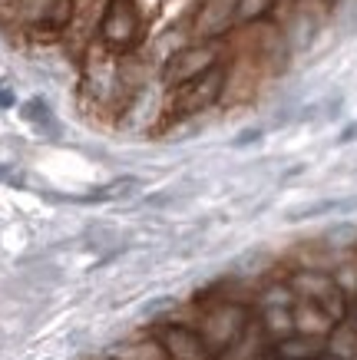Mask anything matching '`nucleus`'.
Wrapping results in <instances>:
<instances>
[{"instance_id":"f257e3e1","label":"nucleus","mask_w":357,"mask_h":360,"mask_svg":"<svg viewBox=\"0 0 357 360\" xmlns=\"http://www.w3.org/2000/svg\"><path fill=\"white\" fill-rule=\"evenodd\" d=\"M189 324L202 334V340L218 360H225L255 330V311H251V301H245V297L215 295L206 297V304H199V314Z\"/></svg>"},{"instance_id":"f03ea898","label":"nucleus","mask_w":357,"mask_h":360,"mask_svg":"<svg viewBox=\"0 0 357 360\" xmlns=\"http://www.w3.org/2000/svg\"><path fill=\"white\" fill-rule=\"evenodd\" d=\"M4 17L30 40H63L73 20V0H4Z\"/></svg>"},{"instance_id":"7ed1b4c3","label":"nucleus","mask_w":357,"mask_h":360,"mask_svg":"<svg viewBox=\"0 0 357 360\" xmlns=\"http://www.w3.org/2000/svg\"><path fill=\"white\" fill-rule=\"evenodd\" d=\"M225 89H228V63L208 70L206 77L192 79L179 89H169L163 99V112L165 120L175 122V120H189V116H199V112H208L212 106H218L225 99Z\"/></svg>"},{"instance_id":"20e7f679","label":"nucleus","mask_w":357,"mask_h":360,"mask_svg":"<svg viewBox=\"0 0 357 360\" xmlns=\"http://www.w3.org/2000/svg\"><path fill=\"white\" fill-rule=\"evenodd\" d=\"M142 30H146V20H142L139 0H109L96 44L116 56H130L139 50Z\"/></svg>"},{"instance_id":"39448f33","label":"nucleus","mask_w":357,"mask_h":360,"mask_svg":"<svg viewBox=\"0 0 357 360\" xmlns=\"http://www.w3.org/2000/svg\"><path fill=\"white\" fill-rule=\"evenodd\" d=\"M225 63V50L222 44H185L179 50L163 60V70H159V83L163 89H179L185 83H192V79L206 77L208 70H215V66Z\"/></svg>"},{"instance_id":"423d86ee","label":"nucleus","mask_w":357,"mask_h":360,"mask_svg":"<svg viewBox=\"0 0 357 360\" xmlns=\"http://www.w3.org/2000/svg\"><path fill=\"white\" fill-rule=\"evenodd\" d=\"M284 278H288V284H292V291L298 301L321 304L334 324H341V321L351 314V301L337 291L334 278H331V271H325V268H292Z\"/></svg>"},{"instance_id":"0eeeda50","label":"nucleus","mask_w":357,"mask_h":360,"mask_svg":"<svg viewBox=\"0 0 357 360\" xmlns=\"http://www.w3.org/2000/svg\"><path fill=\"white\" fill-rule=\"evenodd\" d=\"M238 27L235 0H199L189 13V44H222Z\"/></svg>"},{"instance_id":"6e6552de","label":"nucleus","mask_w":357,"mask_h":360,"mask_svg":"<svg viewBox=\"0 0 357 360\" xmlns=\"http://www.w3.org/2000/svg\"><path fill=\"white\" fill-rule=\"evenodd\" d=\"M152 338L163 344L169 360H218L189 321H159L152 328Z\"/></svg>"},{"instance_id":"1a4fd4ad","label":"nucleus","mask_w":357,"mask_h":360,"mask_svg":"<svg viewBox=\"0 0 357 360\" xmlns=\"http://www.w3.org/2000/svg\"><path fill=\"white\" fill-rule=\"evenodd\" d=\"M106 4L109 0H73V20H70V30H66L63 40L80 56L99 40V23H103Z\"/></svg>"},{"instance_id":"9d476101","label":"nucleus","mask_w":357,"mask_h":360,"mask_svg":"<svg viewBox=\"0 0 357 360\" xmlns=\"http://www.w3.org/2000/svg\"><path fill=\"white\" fill-rule=\"evenodd\" d=\"M292 317H294V334H304V338L327 340V334L334 330V321L327 317L325 307L314 304V301H294Z\"/></svg>"},{"instance_id":"9b49d317","label":"nucleus","mask_w":357,"mask_h":360,"mask_svg":"<svg viewBox=\"0 0 357 360\" xmlns=\"http://www.w3.org/2000/svg\"><path fill=\"white\" fill-rule=\"evenodd\" d=\"M109 360H169L165 357L163 344L149 334H139V338H130V340H116L103 350Z\"/></svg>"},{"instance_id":"f8f14e48","label":"nucleus","mask_w":357,"mask_h":360,"mask_svg":"<svg viewBox=\"0 0 357 360\" xmlns=\"http://www.w3.org/2000/svg\"><path fill=\"white\" fill-rule=\"evenodd\" d=\"M268 350L278 360H318V357H325V340L304 338V334H292V338L268 344Z\"/></svg>"},{"instance_id":"ddd939ff","label":"nucleus","mask_w":357,"mask_h":360,"mask_svg":"<svg viewBox=\"0 0 357 360\" xmlns=\"http://www.w3.org/2000/svg\"><path fill=\"white\" fill-rule=\"evenodd\" d=\"M325 354L337 360H357V321L344 317L341 324H334V330L325 340Z\"/></svg>"},{"instance_id":"4468645a","label":"nucleus","mask_w":357,"mask_h":360,"mask_svg":"<svg viewBox=\"0 0 357 360\" xmlns=\"http://www.w3.org/2000/svg\"><path fill=\"white\" fill-rule=\"evenodd\" d=\"M331 278H334L337 291H341L347 301H354L357 297V248L337 251L334 264H331Z\"/></svg>"},{"instance_id":"2eb2a0df","label":"nucleus","mask_w":357,"mask_h":360,"mask_svg":"<svg viewBox=\"0 0 357 360\" xmlns=\"http://www.w3.org/2000/svg\"><path fill=\"white\" fill-rule=\"evenodd\" d=\"M294 301H298V297H294L288 278H271V281H265L258 288L251 307H255V311H258V307H294Z\"/></svg>"},{"instance_id":"dca6fc26","label":"nucleus","mask_w":357,"mask_h":360,"mask_svg":"<svg viewBox=\"0 0 357 360\" xmlns=\"http://www.w3.org/2000/svg\"><path fill=\"white\" fill-rule=\"evenodd\" d=\"M278 0H235V17L238 27H255V23H265L275 13Z\"/></svg>"},{"instance_id":"f3484780","label":"nucleus","mask_w":357,"mask_h":360,"mask_svg":"<svg viewBox=\"0 0 357 360\" xmlns=\"http://www.w3.org/2000/svg\"><path fill=\"white\" fill-rule=\"evenodd\" d=\"M255 139H261V129H249V132H242L235 139V146H251Z\"/></svg>"},{"instance_id":"a211bd4d","label":"nucleus","mask_w":357,"mask_h":360,"mask_svg":"<svg viewBox=\"0 0 357 360\" xmlns=\"http://www.w3.org/2000/svg\"><path fill=\"white\" fill-rule=\"evenodd\" d=\"M249 360H278V357H275V354H271V350L265 347V350H255V354H251Z\"/></svg>"},{"instance_id":"6ab92c4d","label":"nucleus","mask_w":357,"mask_h":360,"mask_svg":"<svg viewBox=\"0 0 357 360\" xmlns=\"http://www.w3.org/2000/svg\"><path fill=\"white\" fill-rule=\"evenodd\" d=\"M354 136H357V122H354V126H351V129H344V132H341V142H351V139H354Z\"/></svg>"},{"instance_id":"aec40b11","label":"nucleus","mask_w":357,"mask_h":360,"mask_svg":"<svg viewBox=\"0 0 357 360\" xmlns=\"http://www.w3.org/2000/svg\"><path fill=\"white\" fill-rule=\"evenodd\" d=\"M11 103H13L11 93H0V106H11Z\"/></svg>"},{"instance_id":"412c9836","label":"nucleus","mask_w":357,"mask_h":360,"mask_svg":"<svg viewBox=\"0 0 357 360\" xmlns=\"http://www.w3.org/2000/svg\"><path fill=\"white\" fill-rule=\"evenodd\" d=\"M347 317H351V321H357V297L351 301V314H347Z\"/></svg>"},{"instance_id":"4be33fe9","label":"nucleus","mask_w":357,"mask_h":360,"mask_svg":"<svg viewBox=\"0 0 357 360\" xmlns=\"http://www.w3.org/2000/svg\"><path fill=\"white\" fill-rule=\"evenodd\" d=\"M318 360H337V357H331V354H325V357H318Z\"/></svg>"},{"instance_id":"5701e85b","label":"nucleus","mask_w":357,"mask_h":360,"mask_svg":"<svg viewBox=\"0 0 357 360\" xmlns=\"http://www.w3.org/2000/svg\"><path fill=\"white\" fill-rule=\"evenodd\" d=\"M96 360H109V357H106V354H99V357H96Z\"/></svg>"}]
</instances>
